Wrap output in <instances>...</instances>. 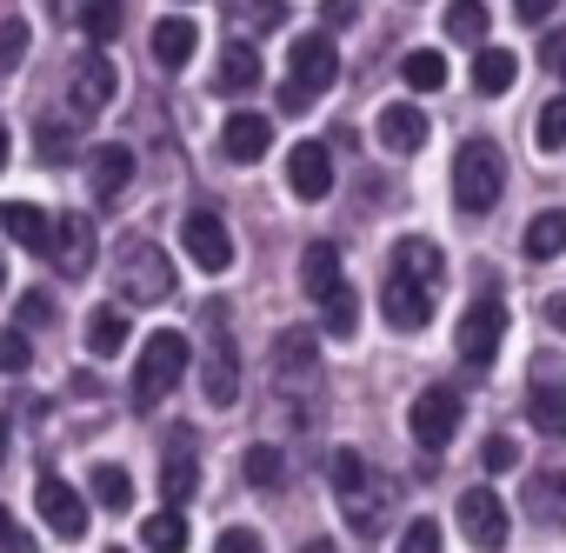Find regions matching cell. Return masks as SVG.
Segmentation results:
<instances>
[{"label":"cell","mask_w":566,"mask_h":553,"mask_svg":"<svg viewBox=\"0 0 566 553\" xmlns=\"http://www.w3.org/2000/svg\"><path fill=\"white\" fill-rule=\"evenodd\" d=\"M500 194H506V154L493 140H460V154H453V207L480 220V213L500 207Z\"/></svg>","instance_id":"1"},{"label":"cell","mask_w":566,"mask_h":553,"mask_svg":"<svg viewBox=\"0 0 566 553\" xmlns=\"http://www.w3.org/2000/svg\"><path fill=\"white\" fill-rule=\"evenodd\" d=\"M187 361H193V347H187V334H174V327H160L147 347H140V361H134V407L140 414H154V407H167V394L187 380Z\"/></svg>","instance_id":"2"},{"label":"cell","mask_w":566,"mask_h":553,"mask_svg":"<svg viewBox=\"0 0 566 553\" xmlns=\"http://www.w3.org/2000/svg\"><path fill=\"white\" fill-rule=\"evenodd\" d=\"M273 387L287 394V407H314L321 400V334L314 327H287L273 341Z\"/></svg>","instance_id":"3"},{"label":"cell","mask_w":566,"mask_h":553,"mask_svg":"<svg viewBox=\"0 0 566 553\" xmlns=\"http://www.w3.org/2000/svg\"><path fill=\"white\" fill-rule=\"evenodd\" d=\"M114 281H120V301L127 307H167L174 301V260H167V247L134 240L120 253V267H114Z\"/></svg>","instance_id":"4"},{"label":"cell","mask_w":566,"mask_h":553,"mask_svg":"<svg viewBox=\"0 0 566 553\" xmlns=\"http://www.w3.org/2000/svg\"><path fill=\"white\" fill-rule=\"evenodd\" d=\"M500 341H506V301H493V294L480 288V301H473V307H467V321H460L453 354H460V367H467V374H486V367L500 361Z\"/></svg>","instance_id":"5"},{"label":"cell","mask_w":566,"mask_h":553,"mask_svg":"<svg viewBox=\"0 0 566 553\" xmlns=\"http://www.w3.org/2000/svg\"><path fill=\"white\" fill-rule=\"evenodd\" d=\"M327 480H334V493H340L354 533H374V526H380V520H374V493H380V480H374L367 453H360V447H334V453H327Z\"/></svg>","instance_id":"6"},{"label":"cell","mask_w":566,"mask_h":553,"mask_svg":"<svg viewBox=\"0 0 566 553\" xmlns=\"http://www.w3.org/2000/svg\"><path fill=\"white\" fill-rule=\"evenodd\" d=\"M114 87H120V74H114V61L94 48V54H81L74 67H67V121H94L107 101H114Z\"/></svg>","instance_id":"7"},{"label":"cell","mask_w":566,"mask_h":553,"mask_svg":"<svg viewBox=\"0 0 566 553\" xmlns=\"http://www.w3.org/2000/svg\"><path fill=\"white\" fill-rule=\"evenodd\" d=\"M460 414H467V407H460V394H453V387H420V394H413V407H407V434H413L427 453H440V447L460 434Z\"/></svg>","instance_id":"8"},{"label":"cell","mask_w":566,"mask_h":553,"mask_svg":"<svg viewBox=\"0 0 566 553\" xmlns=\"http://www.w3.org/2000/svg\"><path fill=\"white\" fill-rule=\"evenodd\" d=\"M453 513H460V533H467V546H473V553H500V546H506V533H513L506 500H500V493H486V487H467Z\"/></svg>","instance_id":"9"},{"label":"cell","mask_w":566,"mask_h":553,"mask_svg":"<svg viewBox=\"0 0 566 553\" xmlns=\"http://www.w3.org/2000/svg\"><path fill=\"white\" fill-rule=\"evenodd\" d=\"M41 253L61 267V281H87V273H94V220L87 213H61L48 227V247Z\"/></svg>","instance_id":"10"},{"label":"cell","mask_w":566,"mask_h":553,"mask_svg":"<svg viewBox=\"0 0 566 553\" xmlns=\"http://www.w3.org/2000/svg\"><path fill=\"white\" fill-rule=\"evenodd\" d=\"M180 247H187V260L200 267V273H227L233 267V233H227V220L220 213H187V227H180Z\"/></svg>","instance_id":"11"},{"label":"cell","mask_w":566,"mask_h":553,"mask_svg":"<svg viewBox=\"0 0 566 553\" xmlns=\"http://www.w3.org/2000/svg\"><path fill=\"white\" fill-rule=\"evenodd\" d=\"M380 314L394 334H420L433 321V288L427 281H407V273H387V288H380Z\"/></svg>","instance_id":"12"},{"label":"cell","mask_w":566,"mask_h":553,"mask_svg":"<svg viewBox=\"0 0 566 553\" xmlns=\"http://www.w3.org/2000/svg\"><path fill=\"white\" fill-rule=\"evenodd\" d=\"M34 507H41L48 533H61V540H81V533H87V500H81V487H67L61 473H41Z\"/></svg>","instance_id":"13"},{"label":"cell","mask_w":566,"mask_h":553,"mask_svg":"<svg viewBox=\"0 0 566 553\" xmlns=\"http://www.w3.org/2000/svg\"><path fill=\"white\" fill-rule=\"evenodd\" d=\"M287 74H294L301 87H314V94L334 87V81H340V54H334V41H327V34H294V41H287Z\"/></svg>","instance_id":"14"},{"label":"cell","mask_w":566,"mask_h":553,"mask_svg":"<svg viewBox=\"0 0 566 553\" xmlns=\"http://www.w3.org/2000/svg\"><path fill=\"white\" fill-rule=\"evenodd\" d=\"M287 187H294V200H327L334 194V154H327V140H294Z\"/></svg>","instance_id":"15"},{"label":"cell","mask_w":566,"mask_h":553,"mask_svg":"<svg viewBox=\"0 0 566 553\" xmlns=\"http://www.w3.org/2000/svg\"><path fill=\"white\" fill-rule=\"evenodd\" d=\"M127 180H134V154H127L120 140H107V147L87 154V194H94L101 207H114V200L127 194Z\"/></svg>","instance_id":"16"},{"label":"cell","mask_w":566,"mask_h":553,"mask_svg":"<svg viewBox=\"0 0 566 553\" xmlns=\"http://www.w3.org/2000/svg\"><path fill=\"white\" fill-rule=\"evenodd\" d=\"M526 513H533L539 526L566 533V460H553V467H539V473L526 480Z\"/></svg>","instance_id":"17"},{"label":"cell","mask_w":566,"mask_h":553,"mask_svg":"<svg viewBox=\"0 0 566 553\" xmlns=\"http://www.w3.org/2000/svg\"><path fill=\"white\" fill-rule=\"evenodd\" d=\"M266 147H273V121H266V114H233V121L220 127V154L240 160V167L266 160Z\"/></svg>","instance_id":"18"},{"label":"cell","mask_w":566,"mask_h":553,"mask_svg":"<svg viewBox=\"0 0 566 553\" xmlns=\"http://www.w3.org/2000/svg\"><path fill=\"white\" fill-rule=\"evenodd\" d=\"M193 48H200V28H193V21H180V14H160V21H154V67L180 74V67L193 61Z\"/></svg>","instance_id":"19"},{"label":"cell","mask_w":566,"mask_h":553,"mask_svg":"<svg viewBox=\"0 0 566 553\" xmlns=\"http://www.w3.org/2000/svg\"><path fill=\"white\" fill-rule=\"evenodd\" d=\"M380 147H387V154H420V147H427V114H420L413 101L380 107Z\"/></svg>","instance_id":"20"},{"label":"cell","mask_w":566,"mask_h":553,"mask_svg":"<svg viewBox=\"0 0 566 553\" xmlns=\"http://www.w3.org/2000/svg\"><path fill=\"white\" fill-rule=\"evenodd\" d=\"M340 281H347V273H340V247L334 240H307V253H301V288H307V301H327Z\"/></svg>","instance_id":"21"},{"label":"cell","mask_w":566,"mask_h":553,"mask_svg":"<svg viewBox=\"0 0 566 553\" xmlns=\"http://www.w3.org/2000/svg\"><path fill=\"white\" fill-rule=\"evenodd\" d=\"M200 394H207V407H233V400H240V354H233V341H220V347L207 354Z\"/></svg>","instance_id":"22"},{"label":"cell","mask_w":566,"mask_h":553,"mask_svg":"<svg viewBox=\"0 0 566 553\" xmlns=\"http://www.w3.org/2000/svg\"><path fill=\"white\" fill-rule=\"evenodd\" d=\"M526 420H533L539 434H566V374H533Z\"/></svg>","instance_id":"23"},{"label":"cell","mask_w":566,"mask_h":553,"mask_svg":"<svg viewBox=\"0 0 566 553\" xmlns=\"http://www.w3.org/2000/svg\"><path fill=\"white\" fill-rule=\"evenodd\" d=\"M213 87H220V94H253V87H260V54H253V41H227V48H220Z\"/></svg>","instance_id":"24"},{"label":"cell","mask_w":566,"mask_h":553,"mask_svg":"<svg viewBox=\"0 0 566 553\" xmlns=\"http://www.w3.org/2000/svg\"><path fill=\"white\" fill-rule=\"evenodd\" d=\"M394 273H407V281H427V288H440V273H447V253H440L433 240L407 233V240H394Z\"/></svg>","instance_id":"25"},{"label":"cell","mask_w":566,"mask_h":553,"mask_svg":"<svg viewBox=\"0 0 566 553\" xmlns=\"http://www.w3.org/2000/svg\"><path fill=\"white\" fill-rule=\"evenodd\" d=\"M520 247H526V260H559V253H566V213H559V207L533 213L526 233H520Z\"/></svg>","instance_id":"26"},{"label":"cell","mask_w":566,"mask_h":553,"mask_svg":"<svg viewBox=\"0 0 566 553\" xmlns=\"http://www.w3.org/2000/svg\"><path fill=\"white\" fill-rule=\"evenodd\" d=\"M87 487H94V500H101L107 513H127V507H134V473H127L120 460H94Z\"/></svg>","instance_id":"27"},{"label":"cell","mask_w":566,"mask_h":553,"mask_svg":"<svg viewBox=\"0 0 566 553\" xmlns=\"http://www.w3.org/2000/svg\"><path fill=\"white\" fill-rule=\"evenodd\" d=\"M127 334H134V327H127V314H120V307H94V314H87V354L114 361V354L127 347Z\"/></svg>","instance_id":"28"},{"label":"cell","mask_w":566,"mask_h":553,"mask_svg":"<svg viewBox=\"0 0 566 553\" xmlns=\"http://www.w3.org/2000/svg\"><path fill=\"white\" fill-rule=\"evenodd\" d=\"M486 34H493L486 0H453V8H447V41H460V48H486Z\"/></svg>","instance_id":"29"},{"label":"cell","mask_w":566,"mask_h":553,"mask_svg":"<svg viewBox=\"0 0 566 553\" xmlns=\"http://www.w3.org/2000/svg\"><path fill=\"white\" fill-rule=\"evenodd\" d=\"M0 227H8L21 247H34V253H41V247H48V227H54V213H41V207H28V200H14V207L0 200Z\"/></svg>","instance_id":"30"},{"label":"cell","mask_w":566,"mask_h":553,"mask_svg":"<svg viewBox=\"0 0 566 553\" xmlns=\"http://www.w3.org/2000/svg\"><path fill=\"white\" fill-rule=\"evenodd\" d=\"M140 546H147V553H187V513H180V507H160V513L140 526Z\"/></svg>","instance_id":"31"},{"label":"cell","mask_w":566,"mask_h":553,"mask_svg":"<svg viewBox=\"0 0 566 553\" xmlns=\"http://www.w3.org/2000/svg\"><path fill=\"white\" fill-rule=\"evenodd\" d=\"M400 81H407L413 94H440V87H447V54H433V48H413V54L400 61Z\"/></svg>","instance_id":"32"},{"label":"cell","mask_w":566,"mask_h":553,"mask_svg":"<svg viewBox=\"0 0 566 553\" xmlns=\"http://www.w3.org/2000/svg\"><path fill=\"white\" fill-rule=\"evenodd\" d=\"M240 473H247V487H260V493H273L280 480H287V460H280V447H266V440H253V447H247V460H240Z\"/></svg>","instance_id":"33"},{"label":"cell","mask_w":566,"mask_h":553,"mask_svg":"<svg viewBox=\"0 0 566 553\" xmlns=\"http://www.w3.org/2000/svg\"><path fill=\"white\" fill-rule=\"evenodd\" d=\"M513 74H520V61H513L506 48H480V61H473V87H480V94H506Z\"/></svg>","instance_id":"34"},{"label":"cell","mask_w":566,"mask_h":553,"mask_svg":"<svg viewBox=\"0 0 566 553\" xmlns=\"http://www.w3.org/2000/svg\"><path fill=\"white\" fill-rule=\"evenodd\" d=\"M321 314H327V334H334V341H354V334H360V294H354L347 281L321 301Z\"/></svg>","instance_id":"35"},{"label":"cell","mask_w":566,"mask_h":553,"mask_svg":"<svg viewBox=\"0 0 566 553\" xmlns=\"http://www.w3.org/2000/svg\"><path fill=\"white\" fill-rule=\"evenodd\" d=\"M193 487H200V467H193L187 453H174V460H160V500H167V507H180V500H193Z\"/></svg>","instance_id":"36"},{"label":"cell","mask_w":566,"mask_h":553,"mask_svg":"<svg viewBox=\"0 0 566 553\" xmlns=\"http://www.w3.org/2000/svg\"><path fill=\"white\" fill-rule=\"evenodd\" d=\"M533 147H539V154H559V147H566V94L539 107V121H533Z\"/></svg>","instance_id":"37"},{"label":"cell","mask_w":566,"mask_h":553,"mask_svg":"<svg viewBox=\"0 0 566 553\" xmlns=\"http://www.w3.org/2000/svg\"><path fill=\"white\" fill-rule=\"evenodd\" d=\"M81 28H87L94 48H107V41L120 34V0H87V8H81Z\"/></svg>","instance_id":"38"},{"label":"cell","mask_w":566,"mask_h":553,"mask_svg":"<svg viewBox=\"0 0 566 553\" xmlns=\"http://www.w3.org/2000/svg\"><path fill=\"white\" fill-rule=\"evenodd\" d=\"M28 367H34L28 327H8V334H0V374H28Z\"/></svg>","instance_id":"39"},{"label":"cell","mask_w":566,"mask_h":553,"mask_svg":"<svg viewBox=\"0 0 566 553\" xmlns=\"http://www.w3.org/2000/svg\"><path fill=\"white\" fill-rule=\"evenodd\" d=\"M480 467H486V473H513V467H520V440H513V434H493V440L480 447Z\"/></svg>","instance_id":"40"},{"label":"cell","mask_w":566,"mask_h":553,"mask_svg":"<svg viewBox=\"0 0 566 553\" xmlns=\"http://www.w3.org/2000/svg\"><path fill=\"white\" fill-rule=\"evenodd\" d=\"M28 61V21H0V74Z\"/></svg>","instance_id":"41"},{"label":"cell","mask_w":566,"mask_h":553,"mask_svg":"<svg viewBox=\"0 0 566 553\" xmlns=\"http://www.w3.org/2000/svg\"><path fill=\"white\" fill-rule=\"evenodd\" d=\"M400 553H440V520H433V513H420V520L400 533Z\"/></svg>","instance_id":"42"},{"label":"cell","mask_w":566,"mask_h":553,"mask_svg":"<svg viewBox=\"0 0 566 553\" xmlns=\"http://www.w3.org/2000/svg\"><path fill=\"white\" fill-rule=\"evenodd\" d=\"M41 160H48V167H61V160H74V134L48 121V127H41Z\"/></svg>","instance_id":"43"},{"label":"cell","mask_w":566,"mask_h":553,"mask_svg":"<svg viewBox=\"0 0 566 553\" xmlns=\"http://www.w3.org/2000/svg\"><path fill=\"white\" fill-rule=\"evenodd\" d=\"M21 327H54V301L34 288V294H21Z\"/></svg>","instance_id":"44"},{"label":"cell","mask_w":566,"mask_h":553,"mask_svg":"<svg viewBox=\"0 0 566 553\" xmlns=\"http://www.w3.org/2000/svg\"><path fill=\"white\" fill-rule=\"evenodd\" d=\"M314 101H321V94H314V87H301L294 74H287V81H280V114H307Z\"/></svg>","instance_id":"45"},{"label":"cell","mask_w":566,"mask_h":553,"mask_svg":"<svg viewBox=\"0 0 566 553\" xmlns=\"http://www.w3.org/2000/svg\"><path fill=\"white\" fill-rule=\"evenodd\" d=\"M213 553H260V533H253V526H227Z\"/></svg>","instance_id":"46"},{"label":"cell","mask_w":566,"mask_h":553,"mask_svg":"<svg viewBox=\"0 0 566 553\" xmlns=\"http://www.w3.org/2000/svg\"><path fill=\"white\" fill-rule=\"evenodd\" d=\"M0 546H8V553H34V540L14 526V513H8V507H0Z\"/></svg>","instance_id":"47"},{"label":"cell","mask_w":566,"mask_h":553,"mask_svg":"<svg viewBox=\"0 0 566 553\" xmlns=\"http://www.w3.org/2000/svg\"><path fill=\"white\" fill-rule=\"evenodd\" d=\"M539 61H546V74H566V34H546L539 41Z\"/></svg>","instance_id":"48"},{"label":"cell","mask_w":566,"mask_h":553,"mask_svg":"<svg viewBox=\"0 0 566 553\" xmlns=\"http://www.w3.org/2000/svg\"><path fill=\"white\" fill-rule=\"evenodd\" d=\"M553 8H559V0H513V14H520L526 28H539V21H546Z\"/></svg>","instance_id":"49"},{"label":"cell","mask_w":566,"mask_h":553,"mask_svg":"<svg viewBox=\"0 0 566 553\" xmlns=\"http://www.w3.org/2000/svg\"><path fill=\"white\" fill-rule=\"evenodd\" d=\"M354 21V0H327V28H347Z\"/></svg>","instance_id":"50"},{"label":"cell","mask_w":566,"mask_h":553,"mask_svg":"<svg viewBox=\"0 0 566 553\" xmlns=\"http://www.w3.org/2000/svg\"><path fill=\"white\" fill-rule=\"evenodd\" d=\"M546 321H553V327L566 334V294H546Z\"/></svg>","instance_id":"51"},{"label":"cell","mask_w":566,"mask_h":553,"mask_svg":"<svg viewBox=\"0 0 566 553\" xmlns=\"http://www.w3.org/2000/svg\"><path fill=\"white\" fill-rule=\"evenodd\" d=\"M8 440H14V420H8V407H0V460H8Z\"/></svg>","instance_id":"52"},{"label":"cell","mask_w":566,"mask_h":553,"mask_svg":"<svg viewBox=\"0 0 566 553\" xmlns=\"http://www.w3.org/2000/svg\"><path fill=\"white\" fill-rule=\"evenodd\" d=\"M0 167H8V127H0Z\"/></svg>","instance_id":"53"},{"label":"cell","mask_w":566,"mask_h":553,"mask_svg":"<svg viewBox=\"0 0 566 553\" xmlns=\"http://www.w3.org/2000/svg\"><path fill=\"white\" fill-rule=\"evenodd\" d=\"M307 553H334V546H321V540H314V546H307Z\"/></svg>","instance_id":"54"},{"label":"cell","mask_w":566,"mask_h":553,"mask_svg":"<svg viewBox=\"0 0 566 553\" xmlns=\"http://www.w3.org/2000/svg\"><path fill=\"white\" fill-rule=\"evenodd\" d=\"M0 281H8V273H0Z\"/></svg>","instance_id":"55"}]
</instances>
